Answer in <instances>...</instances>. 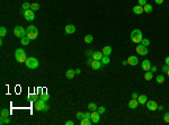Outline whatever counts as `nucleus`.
<instances>
[{
    "instance_id": "nucleus-45",
    "label": "nucleus",
    "mask_w": 169,
    "mask_h": 125,
    "mask_svg": "<svg viewBox=\"0 0 169 125\" xmlns=\"http://www.w3.org/2000/svg\"><path fill=\"white\" fill-rule=\"evenodd\" d=\"M73 124H74L73 121H67L66 122V125H73Z\"/></svg>"
},
{
    "instance_id": "nucleus-27",
    "label": "nucleus",
    "mask_w": 169,
    "mask_h": 125,
    "mask_svg": "<svg viewBox=\"0 0 169 125\" xmlns=\"http://www.w3.org/2000/svg\"><path fill=\"white\" fill-rule=\"evenodd\" d=\"M97 105L95 104V103H90V104L88 105V109L90 110V112H95V110H97Z\"/></svg>"
},
{
    "instance_id": "nucleus-2",
    "label": "nucleus",
    "mask_w": 169,
    "mask_h": 125,
    "mask_svg": "<svg viewBox=\"0 0 169 125\" xmlns=\"http://www.w3.org/2000/svg\"><path fill=\"white\" fill-rule=\"evenodd\" d=\"M34 105H35V109L38 110V112H41V110H43V112H47L49 108H50L49 105H46L45 100L41 99V98H38V99L34 103Z\"/></svg>"
},
{
    "instance_id": "nucleus-53",
    "label": "nucleus",
    "mask_w": 169,
    "mask_h": 125,
    "mask_svg": "<svg viewBox=\"0 0 169 125\" xmlns=\"http://www.w3.org/2000/svg\"><path fill=\"white\" fill-rule=\"evenodd\" d=\"M167 74H168V76H169V70H168V71H167Z\"/></svg>"
},
{
    "instance_id": "nucleus-17",
    "label": "nucleus",
    "mask_w": 169,
    "mask_h": 125,
    "mask_svg": "<svg viewBox=\"0 0 169 125\" xmlns=\"http://www.w3.org/2000/svg\"><path fill=\"white\" fill-rule=\"evenodd\" d=\"M144 11L143 7L140 6V5H137V6H134L133 7V13L135 14V15H140V14H142Z\"/></svg>"
},
{
    "instance_id": "nucleus-32",
    "label": "nucleus",
    "mask_w": 169,
    "mask_h": 125,
    "mask_svg": "<svg viewBox=\"0 0 169 125\" xmlns=\"http://www.w3.org/2000/svg\"><path fill=\"white\" fill-rule=\"evenodd\" d=\"M31 9H32V10H34V11L38 10V9H40V5H38V4H35V2H34V4H31Z\"/></svg>"
},
{
    "instance_id": "nucleus-8",
    "label": "nucleus",
    "mask_w": 169,
    "mask_h": 125,
    "mask_svg": "<svg viewBox=\"0 0 169 125\" xmlns=\"http://www.w3.org/2000/svg\"><path fill=\"white\" fill-rule=\"evenodd\" d=\"M135 51H136L137 54L140 55H147L148 54V49H147V46H144V45H137L136 49H135Z\"/></svg>"
},
{
    "instance_id": "nucleus-22",
    "label": "nucleus",
    "mask_w": 169,
    "mask_h": 125,
    "mask_svg": "<svg viewBox=\"0 0 169 125\" xmlns=\"http://www.w3.org/2000/svg\"><path fill=\"white\" fill-rule=\"evenodd\" d=\"M153 78V72L151 71H146V73H144V79L146 80H151V79Z\"/></svg>"
},
{
    "instance_id": "nucleus-50",
    "label": "nucleus",
    "mask_w": 169,
    "mask_h": 125,
    "mask_svg": "<svg viewBox=\"0 0 169 125\" xmlns=\"http://www.w3.org/2000/svg\"><path fill=\"white\" fill-rule=\"evenodd\" d=\"M122 64H123V66H127V64H129V63H127V60H124V61L122 62Z\"/></svg>"
},
{
    "instance_id": "nucleus-35",
    "label": "nucleus",
    "mask_w": 169,
    "mask_h": 125,
    "mask_svg": "<svg viewBox=\"0 0 169 125\" xmlns=\"http://www.w3.org/2000/svg\"><path fill=\"white\" fill-rule=\"evenodd\" d=\"M28 99H30L31 102H34V103H35L36 100L38 99V98H37V96H36V95H33V93H31V95L28 96Z\"/></svg>"
},
{
    "instance_id": "nucleus-52",
    "label": "nucleus",
    "mask_w": 169,
    "mask_h": 125,
    "mask_svg": "<svg viewBox=\"0 0 169 125\" xmlns=\"http://www.w3.org/2000/svg\"><path fill=\"white\" fill-rule=\"evenodd\" d=\"M157 109H158V110H163V106H161V105H160V106H158Z\"/></svg>"
},
{
    "instance_id": "nucleus-23",
    "label": "nucleus",
    "mask_w": 169,
    "mask_h": 125,
    "mask_svg": "<svg viewBox=\"0 0 169 125\" xmlns=\"http://www.w3.org/2000/svg\"><path fill=\"white\" fill-rule=\"evenodd\" d=\"M143 9H144V13L150 14L153 8H152V6H151L150 4H147V5H144V6H143Z\"/></svg>"
},
{
    "instance_id": "nucleus-19",
    "label": "nucleus",
    "mask_w": 169,
    "mask_h": 125,
    "mask_svg": "<svg viewBox=\"0 0 169 125\" xmlns=\"http://www.w3.org/2000/svg\"><path fill=\"white\" fill-rule=\"evenodd\" d=\"M137 102H139V104H141V105L147 104V102H148V97H147L146 95H139V97H137Z\"/></svg>"
},
{
    "instance_id": "nucleus-34",
    "label": "nucleus",
    "mask_w": 169,
    "mask_h": 125,
    "mask_svg": "<svg viewBox=\"0 0 169 125\" xmlns=\"http://www.w3.org/2000/svg\"><path fill=\"white\" fill-rule=\"evenodd\" d=\"M141 44L144 45V46H148V45H150V40H148V38H142Z\"/></svg>"
},
{
    "instance_id": "nucleus-13",
    "label": "nucleus",
    "mask_w": 169,
    "mask_h": 125,
    "mask_svg": "<svg viewBox=\"0 0 169 125\" xmlns=\"http://www.w3.org/2000/svg\"><path fill=\"white\" fill-rule=\"evenodd\" d=\"M127 63L132 67H135L139 64V60H137L136 56H133V55H132V56H130L129 59H127Z\"/></svg>"
},
{
    "instance_id": "nucleus-33",
    "label": "nucleus",
    "mask_w": 169,
    "mask_h": 125,
    "mask_svg": "<svg viewBox=\"0 0 169 125\" xmlns=\"http://www.w3.org/2000/svg\"><path fill=\"white\" fill-rule=\"evenodd\" d=\"M21 8H23V10H27V9H31V4H30V2H24V4L21 5Z\"/></svg>"
},
{
    "instance_id": "nucleus-46",
    "label": "nucleus",
    "mask_w": 169,
    "mask_h": 125,
    "mask_svg": "<svg viewBox=\"0 0 169 125\" xmlns=\"http://www.w3.org/2000/svg\"><path fill=\"white\" fill-rule=\"evenodd\" d=\"M154 2H156L157 5H161L163 2V0H154Z\"/></svg>"
},
{
    "instance_id": "nucleus-38",
    "label": "nucleus",
    "mask_w": 169,
    "mask_h": 125,
    "mask_svg": "<svg viewBox=\"0 0 169 125\" xmlns=\"http://www.w3.org/2000/svg\"><path fill=\"white\" fill-rule=\"evenodd\" d=\"M163 121H165L166 123H169V112L163 115Z\"/></svg>"
},
{
    "instance_id": "nucleus-26",
    "label": "nucleus",
    "mask_w": 169,
    "mask_h": 125,
    "mask_svg": "<svg viewBox=\"0 0 169 125\" xmlns=\"http://www.w3.org/2000/svg\"><path fill=\"white\" fill-rule=\"evenodd\" d=\"M93 122H91V119L90 118H82V119H80V124L81 125H90Z\"/></svg>"
},
{
    "instance_id": "nucleus-47",
    "label": "nucleus",
    "mask_w": 169,
    "mask_h": 125,
    "mask_svg": "<svg viewBox=\"0 0 169 125\" xmlns=\"http://www.w3.org/2000/svg\"><path fill=\"white\" fill-rule=\"evenodd\" d=\"M93 60H94L93 57H91V59H89L88 61H87V64H88V66H91V62H93Z\"/></svg>"
},
{
    "instance_id": "nucleus-48",
    "label": "nucleus",
    "mask_w": 169,
    "mask_h": 125,
    "mask_svg": "<svg viewBox=\"0 0 169 125\" xmlns=\"http://www.w3.org/2000/svg\"><path fill=\"white\" fill-rule=\"evenodd\" d=\"M74 72H76V74H80L81 73V70H80V69H76Z\"/></svg>"
},
{
    "instance_id": "nucleus-18",
    "label": "nucleus",
    "mask_w": 169,
    "mask_h": 125,
    "mask_svg": "<svg viewBox=\"0 0 169 125\" xmlns=\"http://www.w3.org/2000/svg\"><path fill=\"white\" fill-rule=\"evenodd\" d=\"M137 105H139V102H137V99H134V98H132L129 102V107L131 108V109H135V108L137 107Z\"/></svg>"
},
{
    "instance_id": "nucleus-10",
    "label": "nucleus",
    "mask_w": 169,
    "mask_h": 125,
    "mask_svg": "<svg viewBox=\"0 0 169 125\" xmlns=\"http://www.w3.org/2000/svg\"><path fill=\"white\" fill-rule=\"evenodd\" d=\"M147 108H148L149 110H151V112H153V110H157L158 105H157V103L153 102V100H148V102H147Z\"/></svg>"
},
{
    "instance_id": "nucleus-43",
    "label": "nucleus",
    "mask_w": 169,
    "mask_h": 125,
    "mask_svg": "<svg viewBox=\"0 0 169 125\" xmlns=\"http://www.w3.org/2000/svg\"><path fill=\"white\" fill-rule=\"evenodd\" d=\"M158 69H157V67L156 66H151V69H150V71L151 72H156Z\"/></svg>"
},
{
    "instance_id": "nucleus-3",
    "label": "nucleus",
    "mask_w": 169,
    "mask_h": 125,
    "mask_svg": "<svg viewBox=\"0 0 169 125\" xmlns=\"http://www.w3.org/2000/svg\"><path fill=\"white\" fill-rule=\"evenodd\" d=\"M142 32L139 29V28H135V29L132 30L131 33V41L135 44H137V43H141L142 41Z\"/></svg>"
},
{
    "instance_id": "nucleus-28",
    "label": "nucleus",
    "mask_w": 169,
    "mask_h": 125,
    "mask_svg": "<svg viewBox=\"0 0 169 125\" xmlns=\"http://www.w3.org/2000/svg\"><path fill=\"white\" fill-rule=\"evenodd\" d=\"M30 38L27 37V36H25V37H23V38H20V43H21V45H28L30 44Z\"/></svg>"
},
{
    "instance_id": "nucleus-49",
    "label": "nucleus",
    "mask_w": 169,
    "mask_h": 125,
    "mask_svg": "<svg viewBox=\"0 0 169 125\" xmlns=\"http://www.w3.org/2000/svg\"><path fill=\"white\" fill-rule=\"evenodd\" d=\"M165 63L167 64V66H169V56L166 57V60H165Z\"/></svg>"
},
{
    "instance_id": "nucleus-21",
    "label": "nucleus",
    "mask_w": 169,
    "mask_h": 125,
    "mask_svg": "<svg viewBox=\"0 0 169 125\" xmlns=\"http://www.w3.org/2000/svg\"><path fill=\"white\" fill-rule=\"evenodd\" d=\"M74 74H76V72H74V70H72V69H69V70L66 72V77L68 79H72L74 77Z\"/></svg>"
},
{
    "instance_id": "nucleus-5",
    "label": "nucleus",
    "mask_w": 169,
    "mask_h": 125,
    "mask_svg": "<svg viewBox=\"0 0 169 125\" xmlns=\"http://www.w3.org/2000/svg\"><path fill=\"white\" fill-rule=\"evenodd\" d=\"M25 64L28 69H36V68H38V66H40V62H38V60L36 59V57L30 56V57H27Z\"/></svg>"
},
{
    "instance_id": "nucleus-39",
    "label": "nucleus",
    "mask_w": 169,
    "mask_h": 125,
    "mask_svg": "<svg viewBox=\"0 0 169 125\" xmlns=\"http://www.w3.org/2000/svg\"><path fill=\"white\" fill-rule=\"evenodd\" d=\"M77 118H78V119H82L83 118V113H81V112L77 113Z\"/></svg>"
},
{
    "instance_id": "nucleus-7",
    "label": "nucleus",
    "mask_w": 169,
    "mask_h": 125,
    "mask_svg": "<svg viewBox=\"0 0 169 125\" xmlns=\"http://www.w3.org/2000/svg\"><path fill=\"white\" fill-rule=\"evenodd\" d=\"M23 15H24V17H25L26 20H28V21H32V20L35 19V14H34V10H32V9L24 10Z\"/></svg>"
},
{
    "instance_id": "nucleus-30",
    "label": "nucleus",
    "mask_w": 169,
    "mask_h": 125,
    "mask_svg": "<svg viewBox=\"0 0 169 125\" xmlns=\"http://www.w3.org/2000/svg\"><path fill=\"white\" fill-rule=\"evenodd\" d=\"M41 99H43V100H45V102H47V100L50 99V95L49 93H46V92H42V95H41Z\"/></svg>"
},
{
    "instance_id": "nucleus-6",
    "label": "nucleus",
    "mask_w": 169,
    "mask_h": 125,
    "mask_svg": "<svg viewBox=\"0 0 169 125\" xmlns=\"http://www.w3.org/2000/svg\"><path fill=\"white\" fill-rule=\"evenodd\" d=\"M14 34H15L16 37H19V38H23L26 36V29L21 26H16L14 28Z\"/></svg>"
},
{
    "instance_id": "nucleus-14",
    "label": "nucleus",
    "mask_w": 169,
    "mask_h": 125,
    "mask_svg": "<svg viewBox=\"0 0 169 125\" xmlns=\"http://www.w3.org/2000/svg\"><path fill=\"white\" fill-rule=\"evenodd\" d=\"M142 69H143L144 71H150L151 63H150L149 60H144V61H142Z\"/></svg>"
},
{
    "instance_id": "nucleus-36",
    "label": "nucleus",
    "mask_w": 169,
    "mask_h": 125,
    "mask_svg": "<svg viewBox=\"0 0 169 125\" xmlns=\"http://www.w3.org/2000/svg\"><path fill=\"white\" fill-rule=\"evenodd\" d=\"M9 122H10L9 117H7V118H0V124H1V125H4V124H8Z\"/></svg>"
},
{
    "instance_id": "nucleus-11",
    "label": "nucleus",
    "mask_w": 169,
    "mask_h": 125,
    "mask_svg": "<svg viewBox=\"0 0 169 125\" xmlns=\"http://www.w3.org/2000/svg\"><path fill=\"white\" fill-rule=\"evenodd\" d=\"M90 67L94 69V70H99L101 67H103V63H101V61H98V60H93Z\"/></svg>"
},
{
    "instance_id": "nucleus-1",
    "label": "nucleus",
    "mask_w": 169,
    "mask_h": 125,
    "mask_svg": "<svg viewBox=\"0 0 169 125\" xmlns=\"http://www.w3.org/2000/svg\"><path fill=\"white\" fill-rule=\"evenodd\" d=\"M15 59L19 63H25L27 60V54L23 49H17L15 52Z\"/></svg>"
},
{
    "instance_id": "nucleus-29",
    "label": "nucleus",
    "mask_w": 169,
    "mask_h": 125,
    "mask_svg": "<svg viewBox=\"0 0 169 125\" xmlns=\"http://www.w3.org/2000/svg\"><path fill=\"white\" fill-rule=\"evenodd\" d=\"M156 80H157V82H158V83H163V82H165V77H163L162 74H158L157 78H156Z\"/></svg>"
},
{
    "instance_id": "nucleus-4",
    "label": "nucleus",
    "mask_w": 169,
    "mask_h": 125,
    "mask_svg": "<svg viewBox=\"0 0 169 125\" xmlns=\"http://www.w3.org/2000/svg\"><path fill=\"white\" fill-rule=\"evenodd\" d=\"M37 35H38L37 28L33 25L28 26L27 29H26V36H27L30 40H35V38H37Z\"/></svg>"
},
{
    "instance_id": "nucleus-31",
    "label": "nucleus",
    "mask_w": 169,
    "mask_h": 125,
    "mask_svg": "<svg viewBox=\"0 0 169 125\" xmlns=\"http://www.w3.org/2000/svg\"><path fill=\"white\" fill-rule=\"evenodd\" d=\"M6 35H7V29H6V27L1 26V27H0V36H1V37H5Z\"/></svg>"
},
{
    "instance_id": "nucleus-51",
    "label": "nucleus",
    "mask_w": 169,
    "mask_h": 125,
    "mask_svg": "<svg viewBox=\"0 0 169 125\" xmlns=\"http://www.w3.org/2000/svg\"><path fill=\"white\" fill-rule=\"evenodd\" d=\"M93 53H94V52H91V51H88V52H87V56H89V55H93Z\"/></svg>"
},
{
    "instance_id": "nucleus-12",
    "label": "nucleus",
    "mask_w": 169,
    "mask_h": 125,
    "mask_svg": "<svg viewBox=\"0 0 169 125\" xmlns=\"http://www.w3.org/2000/svg\"><path fill=\"white\" fill-rule=\"evenodd\" d=\"M64 30H66L67 34H73V33L76 32V26L71 25V24L66 25V26H64Z\"/></svg>"
},
{
    "instance_id": "nucleus-44",
    "label": "nucleus",
    "mask_w": 169,
    "mask_h": 125,
    "mask_svg": "<svg viewBox=\"0 0 169 125\" xmlns=\"http://www.w3.org/2000/svg\"><path fill=\"white\" fill-rule=\"evenodd\" d=\"M137 97H139V95H137L136 92H133V93H132V98H134V99H137Z\"/></svg>"
},
{
    "instance_id": "nucleus-9",
    "label": "nucleus",
    "mask_w": 169,
    "mask_h": 125,
    "mask_svg": "<svg viewBox=\"0 0 169 125\" xmlns=\"http://www.w3.org/2000/svg\"><path fill=\"white\" fill-rule=\"evenodd\" d=\"M91 122L93 123H96L97 124L98 122L100 121V114L97 112V110H95V112H91V117H90Z\"/></svg>"
},
{
    "instance_id": "nucleus-42",
    "label": "nucleus",
    "mask_w": 169,
    "mask_h": 125,
    "mask_svg": "<svg viewBox=\"0 0 169 125\" xmlns=\"http://www.w3.org/2000/svg\"><path fill=\"white\" fill-rule=\"evenodd\" d=\"M168 70H169V66H167V64H166V66L162 67V71H163V72H166V73H167Z\"/></svg>"
},
{
    "instance_id": "nucleus-40",
    "label": "nucleus",
    "mask_w": 169,
    "mask_h": 125,
    "mask_svg": "<svg viewBox=\"0 0 169 125\" xmlns=\"http://www.w3.org/2000/svg\"><path fill=\"white\" fill-rule=\"evenodd\" d=\"M91 117V113L87 112V113H83V118H90Z\"/></svg>"
},
{
    "instance_id": "nucleus-25",
    "label": "nucleus",
    "mask_w": 169,
    "mask_h": 125,
    "mask_svg": "<svg viewBox=\"0 0 169 125\" xmlns=\"http://www.w3.org/2000/svg\"><path fill=\"white\" fill-rule=\"evenodd\" d=\"M110 62V59L108 57V55H104L103 59H101V63H103V66H106V64H108Z\"/></svg>"
},
{
    "instance_id": "nucleus-37",
    "label": "nucleus",
    "mask_w": 169,
    "mask_h": 125,
    "mask_svg": "<svg viewBox=\"0 0 169 125\" xmlns=\"http://www.w3.org/2000/svg\"><path fill=\"white\" fill-rule=\"evenodd\" d=\"M97 112L101 115V114H104V113L106 112V108L104 107V106H100V107H98V108H97Z\"/></svg>"
},
{
    "instance_id": "nucleus-24",
    "label": "nucleus",
    "mask_w": 169,
    "mask_h": 125,
    "mask_svg": "<svg viewBox=\"0 0 169 125\" xmlns=\"http://www.w3.org/2000/svg\"><path fill=\"white\" fill-rule=\"evenodd\" d=\"M83 40H84V42H86L87 44H90V43L94 41V37H93V35L88 34V35H86V36H84V38H83Z\"/></svg>"
},
{
    "instance_id": "nucleus-15",
    "label": "nucleus",
    "mask_w": 169,
    "mask_h": 125,
    "mask_svg": "<svg viewBox=\"0 0 169 125\" xmlns=\"http://www.w3.org/2000/svg\"><path fill=\"white\" fill-rule=\"evenodd\" d=\"M9 116H10V112L7 108H2L1 112H0V118H7Z\"/></svg>"
},
{
    "instance_id": "nucleus-41",
    "label": "nucleus",
    "mask_w": 169,
    "mask_h": 125,
    "mask_svg": "<svg viewBox=\"0 0 169 125\" xmlns=\"http://www.w3.org/2000/svg\"><path fill=\"white\" fill-rule=\"evenodd\" d=\"M137 1H139V5H140V6H142V7H143L144 5L148 4V2H147V0H137Z\"/></svg>"
},
{
    "instance_id": "nucleus-20",
    "label": "nucleus",
    "mask_w": 169,
    "mask_h": 125,
    "mask_svg": "<svg viewBox=\"0 0 169 125\" xmlns=\"http://www.w3.org/2000/svg\"><path fill=\"white\" fill-rule=\"evenodd\" d=\"M101 52H103L104 55H109L112 53V47H110L109 45H106V46H104L103 49H101Z\"/></svg>"
},
{
    "instance_id": "nucleus-16",
    "label": "nucleus",
    "mask_w": 169,
    "mask_h": 125,
    "mask_svg": "<svg viewBox=\"0 0 169 125\" xmlns=\"http://www.w3.org/2000/svg\"><path fill=\"white\" fill-rule=\"evenodd\" d=\"M103 56H104V54H103V52H94L93 55H91V57H93L94 60H98V61H101V59H103Z\"/></svg>"
}]
</instances>
